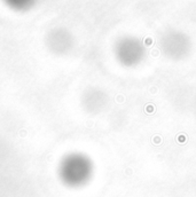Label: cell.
<instances>
[{
	"label": "cell",
	"instance_id": "obj_4",
	"mask_svg": "<svg viewBox=\"0 0 196 197\" xmlns=\"http://www.w3.org/2000/svg\"><path fill=\"white\" fill-rule=\"evenodd\" d=\"M20 133H21V136H25V134H26V132H25V131H21Z\"/></svg>",
	"mask_w": 196,
	"mask_h": 197
},
{
	"label": "cell",
	"instance_id": "obj_1",
	"mask_svg": "<svg viewBox=\"0 0 196 197\" xmlns=\"http://www.w3.org/2000/svg\"><path fill=\"white\" fill-rule=\"evenodd\" d=\"M144 110H146V112H147L148 115H150V114H154L156 109H155V105L152 104V103H148V104L146 105Z\"/></svg>",
	"mask_w": 196,
	"mask_h": 197
},
{
	"label": "cell",
	"instance_id": "obj_3",
	"mask_svg": "<svg viewBox=\"0 0 196 197\" xmlns=\"http://www.w3.org/2000/svg\"><path fill=\"white\" fill-rule=\"evenodd\" d=\"M124 101H125V97L124 96H122V95H118L117 96V102L121 103V102H124Z\"/></svg>",
	"mask_w": 196,
	"mask_h": 197
},
{
	"label": "cell",
	"instance_id": "obj_2",
	"mask_svg": "<svg viewBox=\"0 0 196 197\" xmlns=\"http://www.w3.org/2000/svg\"><path fill=\"white\" fill-rule=\"evenodd\" d=\"M152 143L155 146H159L162 143V138L158 134H156V135H154V138H152Z\"/></svg>",
	"mask_w": 196,
	"mask_h": 197
}]
</instances>
